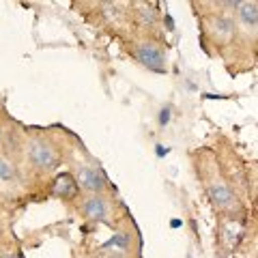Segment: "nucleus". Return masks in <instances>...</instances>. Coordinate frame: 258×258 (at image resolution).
<instances>
[{
	"instance_id": "f257e3e1",
	"label": "nucleus",
	"mask_w": 258,
	"mask_h": 258,
	"mask_svg": "<svg viewBox=\"0 0 258 258\" xmlns=\"http://www.w3.org/2000/svg\"><path fill=\"white\" fill-rule=\"evenodd\" d=\"M28 157L32 161V166L39 168V170H43V172H50L58 166V157H56L54 149L43 140H32L30 142Z\"/></svg>"
},
{
	"instance_id": "f03ea898",
	"label": "nucleus",
	"mask_w": 258,
	"mask_h": 258,
	"mask_svg": "<svg viewBox=\"0 0 258 258\" xmlns=\"http://www.w3.org/2000/svg\"><path fill=\"white\" fill-rule=\"evenodd\" d=\"M136 58H138L144 67H149L153 71H166V54L161 52V47H157L151 41H142L136 47Z\"/></svg>"
},
{
	"instance_id": "7ed1b4c3",
	"label": "nucleus",
	"mask_w": 258,
	"mask_h": 258,
	"mask_svg": "<svg viewBox=\"0 0 258 258\" xmlns=\"http://www.w3.org/2000/svg\"><path fill=\"white\" fill-rule=\"evenodd\" d=\"M78 183H80V187L86 189V191H91V194H101L103 189H106V176H103V172H99L93 166L80 168Z\"/></svg>"
},
{
	"instance_id": "20e7f679",
	"label": "nucleus",
	"mask_w": 258,
	"mask_h": 258,
	"mask_svg": "<svg viewBox=\"0 0 258 258\" xmlns=\"http://www.w3.org/2000/svg\"><path fill=\"white\" fill-rule=\"evenodd\" d=\"M82 213L88 220H108L110 215V207H108V200L101 196V194H93L88 196L82 205Z\"/></svg>"
},
{
	"instance_id": "39448f33",
	"label": "nucleus",
	"mask_w": 258,
	"mask_h": 258,
	"mask_svg": "<svg viewBox=\"0 0 258 258\" xmlns=\"http://www.w3.org/2000/svg\"><path fill=\"white\" fill-rule=\"evenodd\" d=\"M78 189V185L76 181L71 179L69 174H62L56 179V185H54V196H60V198H71L76 194Z\"/></svg>"
},
{
	"instance_id": "423d86ee",
	"label": "nucleus",
	"mask_w": 258,
	"mask_h": 258,
	"mask_svg": "<svg viewBox=\"0 0 258 258\" xmlns=\"http://www.w3.org/2000/svg\"><path fill=\"white\" fill-rule=\"evenodd\" d=\"M241 22H243L245 28H256V20H258V7L256 3H241Z\"/></svg>"
},
{
	"instance_id": "0eeeda50",
	"label": "nucleus",
	"mask_w": 258,
	"mask_h": 258,
	"mask_svg": "<svg viewBox=\"0 0 258 258\" xmlns=\"http://www.w3.org/2000/svg\"><path fill=\"white\" fill-rule=\"evenodd\" d=\"M118 249V252H125V249L129 247V235L127 232H123V230H118V232H114L106 243L101 245V249Z\"/></svg>"
},
{
	"instance_id": "6e6552de",
	"label": "nucleus",
	"mask_w": 258,
	"mask_h": 258,
	"mask_svg": "<svg viewBox=\"0 0 258 258\" xmlns=\"http://www.w3.org/2000/svg\"><path fill=\"white\" fill-rule=\"evenodd\" d=\"M211 198L217 207H226L232 203V191L220 183V185H215V187H211Z\"/></svg>"
},
{
	"instance_id": "1a4fd4ad",
	"label": "nucleus",
	"mask_w": 258,
	"mask_h": 258,
	"mask_svg": "<svg viewBox=\"0 0 258 258\" xmlns=\"http://www.w3.org/2000/svg\"><path fill=\"white\" fill-rule=\"evenodd\" d=\"M15 176H18V170H15V164L9 159V157H5V155H0V181H15Z\"/></svg>"
},
{
	"instance_id": "9d476101",
	"label": "nucleus",
	"mask_w": 258,
	"mask_h": 258,
	"mask_svg": "<svg viewBox=\"0 0 258 258\" xmlns=\"http://www.w3.org/2000/svg\"><path fill=\"white\" fill-rule=\"evenodd\" d=\"M140 11V18H142V22L144 24H151L155 22V9H151V7H142V9H138Z\"/></svg>"
},
{
	"instance_id": "9b49d317",
	"label": "nucleus",
	"mask_w": 258,
	"mask_h": 258,
	"mask_svg": "<svg viewBox=\"0 0 258 258\" xmlns=\"http://www.w3.org/2000/svg\"><path fill=\"white\" fill-rule=\"evenodd\" d=\"M168 120H170V110L164 108V110H161V114H159V123H161V125H166Z\"/></svg>"
},
{
	"instance_id": "f8f14e48",
	"label": "nucleus",
	"mask_w": 258,
	"mask_h": 258,
	"mask_svg": "<svg viewBox=\"0 0 258 258\" xmlns=\"http://www.w3.org/2000/svg\"><path fill=\"white\" fill-rule=\"evenodd\" d=\"M3 258H18V256H15V254H5Z\"/></svg>"
},
{
	"instance_id": "ddd939ff",
	"label": "nucleus",
	"mask_w": 258,
	"mask_h": 258,
	"mask_svg": "<svg viewBox=\"0 0 258 258\" xmlns=\"http://www.w3.org/2000/svg\"><path fill=\"white\" fill-rule=\"evenodd\" d=\"M0 142H3V134H0Z\"/></svg>"
}]
</instances>
